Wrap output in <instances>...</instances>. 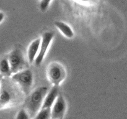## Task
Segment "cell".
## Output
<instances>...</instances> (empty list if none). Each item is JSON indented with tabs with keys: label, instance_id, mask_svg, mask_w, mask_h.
Here are the masks:
<instances>
[{
	"label": "cell",
	"instance_id": "obj_1",
	"mask_svg": "<svg viewBox=\"0 0 127 119\" xmlns=\"http://www.w3.org/2000/svg\"><path fill=\"white\" fill-rule=\"evenodd\" d=\"M48 92L47 87L40 86L36 88L29 94L25 101V109L28 112L31 119H33L41 110L45 97Z\"/></svg>",
	"mask_w": 127,
	"mask_h": 119
},
{
	"label": "cell",
	"instance_id": "obj_2",
	"mask_svg": "<svg viewBox=\"0 0 127 119\" xmlns=\"http://www.w3.org/2000/svg\"><path fill=\"white\" fill-rule=\"evenodd\" d=\"M11 79L19 86L22 92L29 95L33 83V75L32 71L26 69L14 73L11 76Z\"/></svg>",
	"mask_w": 127,
	"mask_h": 119
},
{
	"label": "cell",
	"instance_id": "obj_3",
	"mask_svg": "<svg viewBox=\"0 0 127 119\" xmlns=\"http://www.w3.org/2000/svg\"><path fill=\"white\" fill-rule=\"evenodd\" d=\"M48 81L53 86H59L65 79L66 73L64 67L58 62L49 64L47 70Z\"/></svg>",
	"mask_w": 127,
	"mask_h": 119
},
{
	"label": "cell",
	"instance_id": "obj_4",
	"mask_svg": "<svg viewBox=\"0 0 127 119\" xmlns=\"http://www.w3.org/2000/svg\"><path fill=\"white\" fill-rule=\"evenodd\" d=\"M7 58L11 66L12 74L28 68V64L26 61L23 52L19 48L12 50L8 55Z\"/></svg>",
	"mask_w": 127,
	"mask_h": 119
},
{
	"label": "cell",
	"instance_id": "obj_5",
	"mask_svg": "<svg viewBox=\"0 0 127 119\" xmlns=\"http://www.w3.org/2000/svg\"><path fill=\"white\" fill-rule=\"evenodd\" d=\"M54 36V33L52 32H46L42 35L39 52L34 62L36 66H40L42 64Z\"/></svg>",
	"mask_w": 127,
	"mask_h": 119
},
{
	"label": "cell",
	"instance_id": "obj_6",
	"mask_svg": "<svg viewBox=\"0 0 127 119\" xmlns=\"http://www.w3.org/2000/svg\"><path fill=\"white\" fill-rule=\"evenodd\" d=\"M66 110V102L62 95H58L52 107V119H62Z\"/></svg>",
	"mask_w": 127,
	"mask_h": 119
},
{
	"label": "cell",
	"instance_id": "obj_7",
	"mask_svg": "<svg viewBox=\"0 0 127 119\" xmlns=\"http://www.w3.org/2000/svg\"><path fill=\"white\" fill-rule=\"evenodd\" d=\"M14 88L11 86L4 84L1 83V93H0V104L1 108H3L11 104L15 97Z\"/></svg>",
	"mask_w": 127,
	"mask_h": 119
},
{
	"label": "cell",
	"instance_id": "obj_8",
	"mask_svg": "<svg viewBox=\"0 0 127 119\" xmlns=\"http://www.w3.org/2000/svg\"><path fill=\"white\" fill-rule=\"evenodd\" d=\"M59 95L58 86H53L45 97L42 109L52 108Z\"/></svg>",
	"mask_w": 127,
	"mask_h": 119
},
{
	"label": "cell",
	"instance_id": "obj_9",
	"mask_svg": "<svg viewBox=\"0 0 127 119\" xmlns=\"http://www.w3.org/2000/svg\"><path fill=\"white\" fill-rule=\"evenodd\" d=\"M40 43L41 38H37L30 43L27 50V58L29 63L30 64H32L33 62H35V58H37L39 52Z\"/></svg>",
	"mask_w": 127,
	"mask_h": 119
},
{
	"label": "cell",
	"instance_id": "obj_10",
	"mask_svg": "<svg viewBox=\"0 0 127 119\" xmlns=\"http://www.w3.org/2000/svg\"><path fill=\"white\" fill-rule=\"evenodd\" d=\"M55 26L60 31L61 33L68 38H71L74 37V32L69 26L65 22L62 21H55L54 23Z\"/></svg>",
	"mask_w": 127,
	"mask_h": 119
},
{
	"label": "cell",
	"instance_id": "obj_11",
	"mask_svg": "<svg viewBox=\"0 0 127 119\" xmlns=\"http://www.w3.org/2000/svg\"><path fill=\"white\" fill-rule=\"evenodd\" d=\"M0 72L1 78H8L12 75V70L7 57L1 60L0 63Z\"/></svg>",
	"mask_w": 127,
	"mask_h": 119
},
{
	"label": "cell",
	"instance_id": "obj_12",
	"mask_svg": "<svg viewBox=\"0 0 127 119\" xmlns=\"http://www.w3.org/2000/svg\"><path fill=\"white\" fill-rule=\"evenodd\" d=\"M32 119H52V108L41 109Z\"/></svg>",
	"mask_w": 127,
	"mask_h": 119
},
{
	"label": "cell",
	"instance_id": "obj_13",
	"mask_svg": "<svg viewBox=\"0 0 127 119\" xmlns=\"http://www.w3.org/2000/svg\"><path fill=\"white\" fill-rule=\"evenodd\" d=\"M16 119H31V118L27 110L22 109L18 112L16 115Z\"/></svg>",
	"mask_w": 127,
	"mask_h": 119
},
{
	"label": "cell",
	"instance_id": "obj_14",
	"mask_svg": "<svg viewBox=\"0 0 127 119\" xmlns=\"http://www.w3.org/2000/svg\"><path fill=\"white\" fill-rule=\"evenodd\" d=\"M52 0H41L40 2V9L42 11L45 12L49 7Z\"/></svg>",
	"mask_w": 127,
	"mask_h": 119
},
{
	"label": "cell",
	"instance_id": "obj_15",
	"mask_svg": "<svg viewBox=\"0 0 127 119\" xmlns=\"http://www.w3.org/2000/svg\"><path fill=\"white\" fill-rule=\"evenodd\" d=\"M5 17V14L2 12H0V23H2V22L3 21L4 18Z\"/></svg>",
	"mask_w": 127,
	"mask_h": 119
},
{
	"label": "cell",
	"instance_id": "obj_16",
	"mask_svg": "<svg viewBox=\"0 0 127 119\" xmlns=\"http://www.w3.org/2000/svg\"><path fill=\"white\" fill-rule=\"evenodd\" d=\"M84 2H88V3H94L97 0H80Z\"/></svg>",
	"mask_w": 127,
	"mask_h": 119
}]
</instances>
